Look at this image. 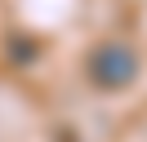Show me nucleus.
Here are the masks:
<instances>
[{
  "label": "nucleus",
  "mask_w": 147,
  "mask_h": 142,
  "mask_svg": "<svg viewBox=\"0 0 147 142\" xmlns=\"http://www.w3.org/2000/svg\"><path fill=\"white\" fill-rule=\"evenodd\" d=\"M89 76H94V84H98V89H125L129 80L138 76V53L129 49L125 40H107V44L94 49Z\"/></svg>",
  "instance_id": "1"
}]
</instances>
